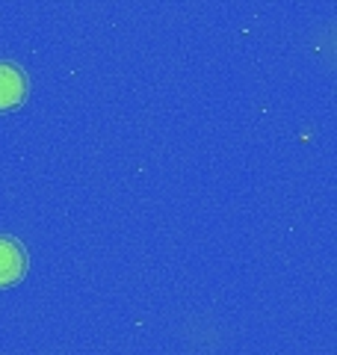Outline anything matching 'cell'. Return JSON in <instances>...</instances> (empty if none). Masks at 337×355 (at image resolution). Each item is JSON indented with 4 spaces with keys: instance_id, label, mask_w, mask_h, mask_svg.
<instances>
[{
    "instance_id": "1",
    "label": "cell",
    "mask_w": 337,
    "mask_h": 355,
    "mask_svg": "<svg viewBox=\"0 0 337 355\" xmlns=\"http://www.w3.org/2000/svg\"><path fill=\"white\" fill-rule=\"evenodd\" d=\"M30 95V80L27 71L15 62L0 60V113H9L27 101Z\"/></svg>"
},
{
    "instance_id": "2",
    "label": "cell",
    "mask_w": 337,
    "mask_h": 355,
    "mask_svg": "<svg viewBox=\"0 0 337 355\" xmlns=\"http://www.w3.org/2000/svg\"><path fill=\"white\" fill-rule=\"evenodd\" d=\"M30 258L27 249L15 237L0 234V287H12L27 275Z\"/></svg>"
}]
</instances>
